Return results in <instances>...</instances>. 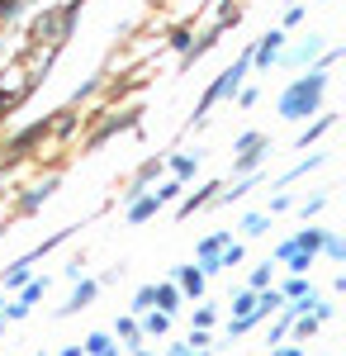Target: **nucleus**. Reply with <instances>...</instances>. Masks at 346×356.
<instances>
[{"mask_svg": "<svg viewBox=\"0 0 346 356\" xmlns=\"http://www.w3.org/2000/svg\"><path fill=\"white\" fill-rule=\"evenodd\" d=\"M322 90H327V76H322V67H313L308 76H294L290 90L280 95V119H308V114H318L322 105Z\"/></svg>", "mask_w": 346, "mask_h": 356, "instance_id": "1", "label": "nucleus"}, {"mask_svg": "<svg viewBox=\"0 0 346 356\" xmlns=\"http://www.w3.org/2000/svg\"><path fill=\"white\" fill-rule=\"evenodd\" d=\"M275 57H285V33L275 29V33H266L261 43H256V53H252V67H270Z\"/></svg>", "mask_w": 346, "mask_h": 356, "instance_id": "2", "label": "nucleus"}, {"mask_svg": "<svg viewBox=\"0 0 346 356\" xmlns=\"http://www.w3.org/2000/svg\"><path fill=\"white\" fill-rule=\"evenodd\" d=\"M95 295H100V280H81L76 290H72V300L62 304L57 314H62V318H67V314H81V309H90V300H95Z\"/></svg>", "mask_w": 346, "mask_h": 356, "instance_id": "3", "label": "nucleus"}, {"mask_svg": "<svg viewBox=\"0 0 346 356\" xmlns=\"http://www.w3.org/2000/svg\"><path fill=\"white\" fill-rule=\"evenodd\" d=\"M133 124H138V110H124L119 119H105V124H100L95 134L85 138V147H100V143H105L109 134H119V129H133Z\"/></svg>", "mask_w": 346, "mask_h": 356, "instance_id": "4", "label": "nucleus"}, {"mask_svg": "<svg viewBox=\"0 0 346 356\" xmlns=\"http://www.w3.org/2000/svg\"><path fill=\"white\" fill-rule=\"evenodd\" d=\"M204 280H209V275L199 271V266H181V271H176V290L190 295V300H199V295H204Z\"/></svg>", "mask_w": 346, "mask_h": 356, "instance_id": "5", "label": "nucleus"}, {"mask_svg": "<svg viewBox=\"0 0 346 356\" xmlns=\"http://www.w3.org/2000/svg\"><path fill=\"white\" fill-rule=\"evenodd\" d=\"M53 191H57V176H48V181H38V186H28V195L19 200V214H33L38 204H48V200H53Z\"/></svg>", "mask_w": 346, "mask_h": 356, "instance_id": "6", "label": "nucleus"}, {"mask_svg": "<svg viewBox=\"0 0 346 356\" xmlns=\"http://www.w3.org/2000/svg\"><path fill=\"white\" fill-rule=\"evenodd\" d=\"M152 309H161V314H176V309H181V290H176V280L152 285Z\"/></svg>", "mask_w": 346, "mask_h": 356, "instance_id": "7", "label": "nucleus"}, {"mask_svg": "<svg viewBox=\"0 0 346 356\" xmlns=\"http://www.w3.org/2000/svg\"><path fill=\"white\" fill-rule=\"evenodd\" d=\"M218 191H223V186H199L195 195H186V200H181V219H190L195 209H204L209 200H218Z\"/></svg>", "mask_w": 346, "mask_h": 356, "instance_id": "8", "label": "nucleus"}, {"mask_svg": "<svg viewBox=\"0 0 346 356\" xmlns=\"http://www.w3.org/2000/svg\"><path fill=\"white\" fill-rule=\"evenodd\" d=\"M43 134H48V119H38V124H28V129H24L19 138H10V152L19 157V152H24V147H33V143H38Z\"/></svg>", "mask_w": 346, "mask_h": 356, "instance_id": "9", "label": "nucleus"}, {"mask_svg": "<svg viewBox=\"0 0 346 356\" xmlns=\"http://www.w3.org/2000/svg\"><path fill=\"white\" fill-rule=\"evenodd\" d=\"M294 252H304V257H318V243H322V228H299L290 238Z\"/></svg>", "mask_w": 346, "mask_h": 356, "instance_id": "10", "label": "nucleus"}, {"mask_svg": "<svg viewBox=\"0 0 346 356\" xmlns=\"http://www.w3.org/2000/svg\"><path fill=\"white\" fill-rule=\"evenodd\" d=\"M138 328L147 332V337H161V332H171V314H161V309H147Z\"/></svg>", "mask_w": 346, "mask_h": 356, "instance_id": "11", "label": "nucleus"}, {"mask_svg": "<svg viewBox=\"0 0 346 356\" xmlns=\"http://www.w3.org/2000/svg\"><path fill=\"white\" fill-rule=\"evenodd\" d=\"M161 176V162L157 157H152V162H142L138 166V176H133V186H129V200H138V195H142V186H147V181H157Z\"/></svg>", "mask_w": 346, "mask_h": 356, "instance_id": "12", "label": "nucleus"}, {"mask_svg": "<svg viewBox=\"0 0 346 356\" xmlns=\"http://www.w3.org/2000/svg\"><path fill=\"white\" fill-rule=\"evenodd\" d=\"M157 209H161V204L152 200V195H138L133 204H129V223H147L152 214H157Z\"/></svg>", "mask_w": 346, "mask_h": 356, "instance_id": "13", "label": "nucleus"}, {"mask_svg": "<svg viewBox=\"0 0 346 356\" xmlns=\"http://www.w3.org/2000/svg\"><path fill=\"white\" fill-rule=\"evenodd\" d=\"M28 266H33V257H19V261H15L10 271L0 275V285H5V290H19V285L28 280Z\"/></svg>", "mask_w": 346, "mask_h": 356, "instance_id": "14", "label": "nucleus"}, {"mask_svg": "<svg viewBox=\"0 0 346 356\" xmlns=\"http://www.w3.org/2000/svg\"><path fill=\"white\" fill-rule=\"evenodd\" d=\"M85 356H114V337L109 332H90L85 337Z\"/></svg>", "mask_w": 346, "mask_h": 356, "instance_id": "15", "label": "nucleus"}, {"mask_svg": "<svg viewBox=\"0 0 346 356\" xmlns=\"http://www.w3.org/2000/svg\"><path fill=\"white\" fill-rule=\"evenodd\" d=\"M171 171H176V181H190L195 171H199V152L190 157V152H181V157H171Z\"/></svg>", "mask_w": 346, "mask_h": 356, "instance_id": "16", "label": "nucleus"}, {"mask_svg": "<svg viewBox=\"0 0 346 356\" xmlns=\"http://www.w3.org/2000/svg\"><path fill=\"white\" fill-rule=\"evenodd\" d=\"M114 337H124L129 347H142V328H138V318H119V323H114Z\"/></svg>", "mask_w": 346, "mask_h": 356, "instance_id": "17", "label": "nucleus"}, {"mask_svg": "<svg viewBox=\"0 0 346 356\" xmlns=\"http://www.w3.org/2000/svg\"><path fill=\"white\" fill-rule=\"evenodd\" d=\"M332 124H337V119H332V114H322L318 124H308V129H304V134H299V147H308V143H318V138L327 134V129H332Z\"/></svg>", "mask_w": 346, "mask_h": 356, "instance_id": "18", "label": "nucleus"}, {"mask_svg": "<svg viewBox=\"0 0 346 356\" xmlns=\"http://www.w3.org/2000/svg\"><path fill=\"white\" fill-rule=\"evenodd\" d=\"M266 228H270V214H247V219H242V233H247V238H261Z\"/></svg>", "mask_w": 346, "mask_h": 356, "instance_id": "19", "label": "nucleus"}, {"mask_svg": "<svg viewBox=\"0 0 346 356\" xmlns=\"http://www.w3.org/2000/svg\"><path fill=\"white\" fill-rule=\"evenodd\" d=\"M308 290H313V285H308L304 275H294V280H285V290H280V295H285V304H290V300H304Z\"/></svg>", "mask_w": 346, "mask_h": 356, "instance_id": "20", "label": "nucleus"}, {"mask_svg": "<svg viewBox=\"0 0 346 356\" xmlns=\"http://www.w3.org/2000/svg\"><path fill=\"white\" fill-rule=\"evenodd\" d=\"M318 252H327V257H332V261H342V257H346V247H342V238H337V233H322Z\"/></svg>", "mask_w": 346, "mask_h": 356, "instance_id": "21", "label": "nucleus"}, {"mask_svg": "<svg viewBox=\"0 0 346 356\" xmlns=\"http://www.w3.org/2000/svg\"><path fill=\"white\" fill-rule=\"evenodd\" d=\"M256 147H266V134H242L238 143H233V152H238V157H242V152H256Z\"/></svg>", "mask_w": 346, "mask_h": 356, "instance_id": "22", "label": "nucleus"}, {"mask_svg": "<svg viewBox=\"0 0 346 356\" xmlns=\"http://www.w3.org/2000/svg\"><path fill=\"white\" fill-rule=\"evenodd\" d=\"M233 314H238V318H247V314H256V290H242L238 300H233Z\"/></svg>", "mask_w": 346, "mask_h": 356, "instance_id": "23", "label": "nucleus"}, {"mask_svg": "<svg viewBox=\"0 0 346 356\" xmlns=\"http://www.w3.org/2000/svg\"><path fill=\"white\" fill-rule=\"evenodd\" d=\"M181 191H186V181H166L161 191H152V200H157V204H171V200H176Z\"/></svg>", "mask_w": 346, "mask_h": 356, "instance_id": "24", "label": "nucleus"}, {"mask_svg": "<svg viewBox=\"0 0 346 356\" xmlns=\"http://www.w3.org/2000/svg\"><path fill=\"white\" fill-rule=\"evenodd\" d=\"M308 57H318V38H308L304 48H294V53H290V62L299 67V62H308Z\"/></svg>", "mask_w": 346, "mask_h": 356, "instance_id": "25", "label": "nucleus"}, {"mask_svg": "<svg viewBox=\"0 0 346 356\" xmlns=\"http://www.w3.org/2000/svg\"><path fill=\"white\" fill-rule=\"evenodd\" d=\"M266 285H270V261L252 271V280H247V290H266Z\"/></svg>", "mask_w": 346, "mask_h": 356, "instance_id": "26", "label": "nucleus"}, {"mask_svg": "<svg viewBox=\"0 0 346 356\" xmlns=\"http://www.w3.org/2000/svg\"><path fill=\"white\" fill-rule=\"evenodd\" d=\"M294 328H299V337H313V332H318V318H313V314H299Z\"/></svg>", "mask_w": 346, "mask_h": 356, "instance_id": "27", "label": "nucleus"}, {"mask_svg": "<svg viewBox=\"0 0 346 356\" xmlns=\"http://www.w3.org/2000/svg\"><path fill=\"white\" fill-rule=\"evenodd\" d=\"M147 309H152V285H142L133 295V314H147Z\"/></svg>", "mask_w": 346, "mask_h": 356, "instance_id": "28", "label": "nucleus"}, {"mask_svg": "<svg viewBox=\"0 0 346 356\" xmlns=\"http://www.w3.org/2000/svg\"><path fill=\"white\" fill-rule=\"evenodd\" d=\"M213 318H218V314H213L209 304H204V309H195V328H213Z\"/></svg>", "mask_w": 346, "mask_h": 356, "instance_id": "29", "label": "nucleus"}, {"mask_svg": "<svg viewBox=\"0 0 346 356\" xmlns=\"http://www.w3.org/2000/svg\"><path fill=\"white\" fill-rule=\"evenodd\" d=\"M166 356H195V352H190V342H176V347H171Z\"/></svg>", "mask_w": 346, "mask_h": 356, "instance_id": "30", "label": "nucleus"}, {"mask_svg": "<svg viewBox=\"0 0 346 356\" xmlns=\"http://www.w3.org/2000/svg\"><path fill=\"white\" fill-rule=\"evenodd\" d=\"M275 356H304V352H299V347H280Z\"/></svg>", "mask_w": 346, "mask_h": 356, "instance_id": "31", "label": "nucleus"}, {"mask_svg": "<svg viewBox=\"0 0 346 356\" xmlns=\"http://www.w3.org/2000/svg\"><path fill=\"white\" fill-rule=\"evenodd\" d=\"M138 356H152V352H138Z\"/></svg>", "mask_w": 346, "mask_h": 356, "instance_id": "32", "label": "nucleus"}, {"mask_svg": "<svg viewBox=\"0 0 346 356\" xmlns=\"http://www.w3.org/2000/svg\"><path fill=\"white\" fill-rule=\"evenodd\" d=\"M0 176H5V166H0Z\"/></svg>", "mask_w": 346, "mask_h": 356, "instance_id": "33", "label": "nucleus"}, {"mask_svg": "<svg viewBox=\"0 0 346 356\" xmlns=\"http://www.w3.org/2000/svg\"><path fill=\"white\" fill-rule=\"evenodd\" d=\"M38 356H48V352H38Z\"/></svg>", "mask_w": 346, "mask_h": 356, "instance_id": "34", "label": "nucleus"}]
</instances>
